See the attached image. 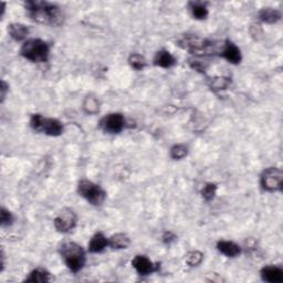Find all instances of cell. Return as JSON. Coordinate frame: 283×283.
Segmentation results:
<instances>
[{"label":"cell","instance_id":"6da1fadb","mask_svg":"<svg viewBox=\"0 0 283 283\" xmlns=\"http://www.w3.org/2000/svg\"><path fill=\"white\" fill-rule=\"evenodd\" d=\"M26 10L33 21L42 24H60L63 14L61 8L48 1H27L24 3Z\"/></svg>","mask_w":283,"mask_h":283},{"label":"cell","instance_id":"7a4b0ae2","mask_svg":"<svg viewBox=\"0 0 283 283\" xmlns=\"http://www.w3.org/2000/svg\"><path fill=\"white\" fill-rule=\"evenodd\" d=\"M60 256L68 269L73 273L79 272L85 265V251L75 242H65L60 247Z\"/></svg>","mask_w":283,"mask_h":283},{"label":"cell","instance_id":"3957f363","mask_svg":"<svg viewBox=\"0 0 283 283\" xmlns=\"http://www.w3.org/2000/svg\"><path fill=\"white\" fill-rule=\"evenodd\" d=\"M20 55L31 62L45 63L50 57V47L41 39H29L23 42Z\"/></svg>","mask_w":283,"mask_h":283},{"label":"cell","instance_id":"277c9868","mask_svg":"<svg viewBox=\"0 0 283 283\" xmlns=\"http://www.w3.org/2000/svg\"><path fill=\"white\" fill-rule=\"evenodd\" d=\"M30 126L33 131L49 136H59L63 132L60 121L52 118H45L41 114H33L30 119Z\"/></svg>","mask_w":283,"mask_h":283},{"label":"cell","instance_id":"5b68a950","mask_svg":"<svg viewBox=\"0 0 283 283\" xmlns=\"http://www.w3.org/2000/svg\"><path fill=\"white\" fill-rule=\"evenodd\" d=\"M77 193L87 203L93 205V206H100V205L104 203L106 197V193L100 185L94 184L87 179L81 180L79 185H77Z\"/></svg>","mask_w":283,"mask_h":283},{"label":"cell","instance_id":"8992f818","mask_svg":"<svg viewBox=\"0 0 283 283\" xmlns=\"http://www.w3.org/2000/svg\"><path fill=\"white\" fill-rule=\"evenodd\" d=\"M261 186L267 192H279L282 189L283 174L280 168L270 167L267 168L261 175Z\"/></svg>","mask_w":283,"mask_h":283},{"label":"cell","instance_id":"52a82bcc","mask_svg":"<svg viewBox=\"0 0 283 283\" xmlns=\"http://www.w3.org/2000/svg\"><path fill=\"white\" fill-rule=\"evenodd\" d=\"M76 214L72 209L66 208L59 212V214L55 218L53 223H55L56 229L59 232L67 233L73 230V228L76 224Z\"/></svg>","mask_w":283,"mask_h":283},{"label":"cell","instance_id":"ba28073f","mask_svg":"<svg viewBox=\"0 0 283 283\" xmlns=\"http://www.w3.org/2000/svg\"><path fill=\"white\" fill-rule=\"evenodd\" d=\"M100 126L105 133L119 134L125 128V118L121 113H111L101 120Z\"/></svg>","mask_w":283,"mask_h":283},{"label":"cell","instance_id":"9c48e42d","mask_svg":"<svg viewBox=\"0 0 283 283\" xmlns=\"http://www.w3.org/2000/svg\"><path fill=\"white\" fill-rule=\"evenodd\" d=\"M132 266L140 276H149L158 270V263H154L146 256H136L132 260Z\"/></svg>","mask_w":283,"mask_h":283},{"label":"cell","instance_id":"30bf717a","mask_svg":"<svg viewBox=\"0 0 283 283\" xmlns=\"http://www.w3.org/2000/svg\"><path fill=\"white\" fill-rule=\"evenodd\" d=\"M221 56L229 63H232V65H238V63L241 62L242 59L240 49L230 41L224 42V45L222 46Z\"/></svg>","mask_w":283,"mask_h":283},{"label":"cell","instance_id":"8fae6325","mask_svg":"<svg viewBox=\"0 0 283 283\" xmlns=\"http://www.w3.org/2000/svg\"><path fill=\"white\" fill-rule=\"evenodd\" d=\"M261 278L263 281L278 283L283 281V270L277 266H267L261 270Z\"/></svg>","mask_w":283,"mask_h":283},{"label":"cell","instance_id":"7c38bea8","mask_svg":"<svg viewBox=\"0 0 283 283\" xmlns=\"http://www.w3.org/2000/svg\"><path fill=\"white\" fill-rule=\"evenodd\" d=\"M154 65L156 67L163 68V69H169V68L176 65V59L169 51L160 50L155 55Z\"/></svg>","mask_w":283,"mask_h":283},{"label":"cell","instance_id":"4fadbf2b","mask_svg":"<svg viewBox=\"0 0 283 283\" xmlns=\"http://www.w3.org/2000/svg\"><path fill=\"white\" fill-rule=\"evenodd\" d=\"M217 249L219 252L228 258H235L241 253V248L233 241L220 240L217 243Z\"/></svg>","mask_w":283,"mask_h":283},{"label":"cell","instance_id":"5bb4252c","mask_svg":"<svg viewBox=\"0 0 283 283\" xmlns=\"http://www.w3.org/2000/svg\"><path fill=\"white\" fill-rule=\"evenodd\" d=\"M109 247V238L102 232H96L89 242V251L92 253H100Z\"/></svg>","mask_w":283,"mask_h":283},{"label":"cell","instance_id":"9a60e30c","mask_svg":"<svg viewBox=\"0 0 283 283\" xmlns=\"http://www.w3.org/2000/svg\"><path fill=\"white\" fill-rule=\"evenodd\" d=\"M8 32L13 40L22 41L26 40V38L28 37L29 29L22 23H11L8 27Z\"/></svg>","mask_w":283,"mask_h":283},{"label":"cell","instance_id":"2e32d148","mask_svg":"<svg viewBox=\"0 0 283 283\" xmlns=\"http://www.w3.org/2000/svg\"><path fill=\"white\" fill-rule=\"evenodd\" d=\"M131 243V240L128 235L125 233H115V235L109 238V247L116 250H122V249H128Z\"/></svg>","mask_w":283,"mask_h":283},{"label":"cell","instance_id":"e0dca14e","mask_svg":"<svg viewBox=\"0 0 283 283\" xmlns=\"http://www.w3.org/2000/svg\"><path fill=\"white\" fill-rule=\"evenodd\" d=\"M26 281L32 282V283H46V282L52 281V277L47 270L41 269V268H38V269L33 270L29 273Z\"/></svg>","mask_w":283,"mask_h":283},{"label":"cell","instance_id":"ac0fdd59","mask_svg":"<svg viewBox=\"0 0 283 283\" xmlns=\"http://www.w3.org/2000/svg\"><path fill=\"white\" fill-rule=\"evenodd\" d=\"M259 19L266 23H276L281 19V12L275 8H263L259 11Z\"/></svg>","mask_w":283,"mask_h":283},{"label":"cell","instance_id":"d6986e66","mask_svg":"<svg viewBox=\"0 0 283 283\" xmlns=\"http://www.w3.org/2000/svg\"><path fill=\"white\" fill-rule=\"evenodd\" d=\"M189 9L192 11L193 17L197 20H204L208 17V8L206 2L194 1L189 3Z\"/></svg>","mask_w":283,"mask_h":283},{"label":"cell","instance_id":"ffe728a7","mask_svg":"<svg viewBox=\"0 0 283 283\" xmlns=\"http://www.w3.org/2000/svg\"><path fill=\"white\" fill-rule=\"evenodd\" d=\"M129 63L130 66L136 71L144 70L146 65H147L145 58L142 55H139V53H133V55H131V57L129 58Z\"/></svg>","mask_w":283,"mask_h":283},{"label":"cell","instance_id":"44dd1931","mask_svg":"<svg viewBox=\"0 0 283 283\" xmlns=\"http://www.w3.org/2000/svg\"><path fill=\"white\" fill-rule=\"evenodd\" d=\"M185 261H186L187 265H189L190 267H197L202 263L203 259H204V255L201 251H190L188 252L186 256H185Z\"/></svg>","mask_w":283,"mask_h":283},{"label":"cell","instance_id":"7402d4cb","mask_svg":"<svg viewBox=\"0 0 283 283\" xmlns=\"http://www.w3.org/2000/svg\"><path fill=\"white\" fill-rule=\"evenodd\" d=\"M216 193H217V185L212 183L206 184L202 189V196L205 201L207 202L213 199V197L216 196Z\"/></svg>","mask_w":283,"mask_h":283},{"label":"cell","instance_id":"603a6c76","mask_svg":"<svg viewBox=\"0 0 283 283\" xmlns=\"http://www.w3.org/2000/svg\"><path fill=\"white\" fill-rule=\"evenodd\" d=\"M186 155H187V147L185 145L182 144L174 145L173 147L170 148V157L173 159H182Z\"/></svg>","mask_w":283,"mask_h":283},{"label":"cell","instance_id":"cb8c5ba5","mask_svg":"<svg viewBox=\"0 0 283 283\" xmlns=\"http://www.w3.org/2000/svg\"><path fill=\"white\" fill-rule=\"evenodd\" d=\"M0 222H1L2 227H7L10 226V224L13 222V216L12 213L6 209L4 207L1 208V219H0Z\"/></svg>","mask_w":283,"mask_h":283},{"label":"cell","instance_id":"d4e9b609","mask_svg":"<svg viewBox=\"0 0 283 283\" xmlns=\"http://www.w3.org/2000/svg\"><path fill=\"white\" fill-rule=\"evenodd\" d=\"M84 109L89 112V113H95V112L99 110V106H97L96 100L92 99V97L86 99L85 103H84Z\"/></svg>","mask_w":283,"mask_h":283},{"label":"cell","instance_id":"484cf974","mask_svg":"<svg viewBox=\"0 0 283 283\" xmlns=\"http://www.w3.org/2000/svg\"><path fill=\"white\" fill-rule=\"evenodd\" d=\"M227 84H228V82L224 80L223 77H219V79L212 81V87H213L214 90H221V89H224V87L227 86Z\"/></svg>","mask_w":283,"mask_h":283},{"label":"cell","instance_id":"4316f807","mask_svg":"<svg viewBox=\"0 0 283 283\" xmlns=\"http://www.w3.org/2000/svg\"><path fill=\"white\" fill-rule=\"evenodd\" d=\"M8 84L3 80L1 81V86H0V92H1V102H3V100L6 99V94H7V91H8Z\"/></svg>","mask_w":283,"mask_h":283},{"label":"cell","instance_id":"83f0119b","mask_svg":"<svg viewBox=\"0 0 283 283\" xmlns=\"http://www.w3.org/2000/svg\"><path fill=\"white\" fill-rule=\"evenodd\" d=\"M163 239H164V241L165 242H172L174 239H175V236L173 235L172 232H165L164 233V236H163Z\"/></svg>","mask_w":283,"mask_h":283}]
</instances>
